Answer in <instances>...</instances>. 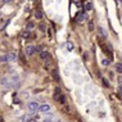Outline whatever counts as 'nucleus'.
Instances as JSON below:
<instances>
[{
    "label": "nucleus",
    "instance_id": "4468645a",
    "mask_svg": "<svg viewBox=\"0 0 122 122\" xmlns=\"http://www.w3.org/2000/svg\"><path fill=\"white\" fill-rule=\"evenodd\" d=\"M89 31H94V23H93V21H89Z\"/></svg>",
    "mask_w": 122,
    "mask_h": 122
},
{
    "label": "nucleus",
    "instance_id": "0eeeda50",
    "mask_svg": "<svg viewBox=\"0 0 122 122\" xmlns=\"http://www.w3.org/2000/svg\"><path fill=\"white\" fill-rule=\"evenodd\" d=\"M35 17H36V19H41V18H42V12L40 10V9H36Z\"/></svg>",
    "mask_w": 122,
    "mask_h": 122
},
{
    "label": "nucleus",
    "instance_id": "aec40b11",
    "mask_svg": "<svg viewBox=\"0 0 122 122\" xmlns=\"http://www.w3.org/2000/svg\"><path fill=\"white\" fill-rule=\"evenodd\" d=\"M19 58H21L22 62H26V61H25V57H23V54H22V53H19Z\"/></svg>",
    "mask_w": 122,
    "mask_h": 122
},
{
    "label": "nucleus",
    "instance_id": "39448f33",
    "mask_svg": "<svg viewBox=\"0 0 122 122\" xmlns=\"http://www.w3.org/2000/svg\"><path fill=\"white\" fill-rule=\"evenodd\" d=\"M59 95H62V90H61L59 87H57V89L54 90V95H53V98H54L55 100H57V99L59 98Z\"/></svg>",
    "mask_w": 122,
    "mask_h": 122
},
{
    "label": "nucleus",
    "instance_id": "9d476101",
    "mask_svg": "<svg viewBox=\"0 0 122 122\" xmlns=\"http://www.w3.org/2000/svg\"><path fill=\"white\" fill-rule=\"evenodd\" d=\"M0 62H1V63H4V62H9V57H8V54L1 55V57H0Z\"/></svg>",
    "mask_w": 122,
    "mask_h": 122
},
{
    "label": "nucleus",
    "instance_id": "6e6552de",
    "mask_svg": "<svg viewBox=\"0 0 122 122\" xmlns=\"http://www.w3.org/2000/svg\"><path fill=\"white\" fill-rule=\"evenodd\" d=\"M91 9H93V4H91L90 1L86 3V4L84 5V10H91Z\"/></svg>",
    "mask_w": 122,
    "mask_h": 122
},
{
    "label": "nucleus",
    "instance_id": "7ed1b4c3",
    "mask_svg": "<svg viewBox=\"0 0 122 122\" xmlns=\"http://www.w3.org/2000/svg\"><path fill=\"white\" fill-rule=\"evenodd\" d=\"M39 109H40V112H42V113H46V112L50 111V105L49 104H42L41 107H39Z\"/></svg>",
    "mask_w": 122,
    "mask_h": 122
},
{
    "label": "nucleus",
    "instance_id": "f8f14e48",
    "mask_svg": "<svg viewBox=\"0 0 122 122\" xmlns=\"http://www.w3.org/2000/svg\"><path fill=\"white\" fill-rule=\"evenodd\" d=\"M40 58H41V59H46V58H49L48 51H40Z\"/></svg>",
    "mask_w": 122,
    "mask_h": 122
},
{
    "label": "nucleus",
    "instance_id": "6ab92c4d",
    "mask_svg": "<svg viewBox=\"0 0 122 122\" xmlns=\"http://www.w3.org/2000/svg\"><path fill=\"white\" fill-rule=\"evenodd\" d=\"M32 27H34V23H28L27 27H26V30H31Z\"/></svg>",
    "mask_w": 122,
    "mask_h": 122
},
{
    "label": "nucleus",
    "instance_id": "412c9836",
    "mask_svg": "<svg viewBox=\"0 0 122 122\" xmlns=\"http://www.w3.org/2000/svg\"><path fill=\"white\" fill-rule=\"evenodd\" d=\"M108 63H109V61H107V59H104V62H103V64H104V66H107Z\"/></svg>",
    "mask_w": 122,
    "mask_h": 122
},
{
    "label": "nucleus",
    "instance_id": "4be33fe9",
    "mask_svg": "<svg viewBox=\"0 0 122 122\" xmlns=\"http://www.w3.org/2000/svg\"><path fill=\"white\" fill-rule=\"evenodd\" d=\"M4 1H5V3H12L13 0H4Z\"/></svg>",
    "mask_w": 122,
    "mask_h": 122
},
{
    "label": "nucleus",
    "instance_id": "dca6fc26",
    "mask_svg": "<svg viewBox=\"0 0 122 122\" xmlns=\"http://www.w3.org/2000/svg\"><path fill=\"white\" fill-rule=\"evenodd\" d=\"M116 70H117L118 73H121V72H122V64H121V63H118V64L116 66Z\"/></svg>",
    "mask_w": 122,
    "mask_h": 122
},
{
    "label": "nucleus",
    "instance_id": "5701e85b",
    "mask_svg": "<svg viewBox=\"0 0 122 122\" xmlns=\"http://www.w3.org/2000/svg\"><path fill=\"white\" fill-rule=\"evenodd\" d=\"M0 122H4V120H3V117H0Z\"/></svg>",
    "mask_w": 122,
    "mask_h": 122
},
{
    "label": "nucleus",
    "instance_id": "9b49d317",
    "mask_svg": "<svg viewBox=\"0 0 122 122\" xmlns=\"http://www.w3.org/2000/svg\"><path fill=\"white\" fill-rule=\"evenodd\" d=\"M57 102H59L61 104H64L66 103V97H64V95H59V98L57 99Z\"/></svg>",
    "mask_w": 122,
    "mask_h": 122
},
{
    "label": "nucleus",
    "instance_id": "423d86ee",
    "mask_svg": "<svg viewBox=\"0 0 122 122\" xmlns=\"http://www.w3.org/2000/svg\"><path fill=\"white\" fill-rule=\"evenodd\" d=\"M84 18H85V14H84L82 12H78L77 14H76V21H78V22H80V21H82Z\"/></svg>",
    "mask_w": 122,
    "mask_h": 122
},
{
    "label": "nucleus",
    "instance_id": "1a4fd4ad",
    "mask_svg": "<svg viewBox=\"0 0 122 122\" xmlns=\"http://www.w3.org/2000/svg\"><path fill=\"white\" fill-rule=\"evenodd\" d=\"M51 75H53V78H54L55 81H59V75H58V72H57V70L51 71Z\"/></svg>",
    "mask_w": 122,
    "mask_h": 122
},
{
    "label": "nucleus",
    "instance_id": "20e7f679",
    "mask_svg": "<svg viewBox=\"0 0 122 122\" xmlns=\"http://www.w3.org/2000/svg\"><path fill=\"white\" fill-rule=\"evenodd\" d=\"M21 36H22L23 39H26V40H27V39L31 37V32H30V30H23V31L21 32Z\"/></svg>",
    "mask_w": 122,
    "mask_h": 122
},
{
    "label": "nucleus",
    "instance_id": "f03ea898",
    "mask_svg": "<svg viewBox=\"0 0 122 122\" xmlns=\"http://www.w3.org/2000/svg\"><path fill=\"white\" fill-rule=\"evenodd\" d=\"M28 109L31 112H36L39 109V104L37 102H31V103H28Z\"/></svg>",
    "mask_w": 122,
    "mask_h": 122
},
{
    "label": "nucleus",
    "instance_id": "2eb2a0df",
    "mask_svg": "<svg viewBox=\"0 0 122 122\" xmlns=\"http://www.w3.org/2000/svg\"><path fill=\"white\" fill-rule=\"evenodd\" d=\"M8 57H9V61H14V59H15V54H14V53H9Z\"/></svg>",
    "mask_w": 122,
    "mask_h": 122
},
{
    "label": "nucleus",
    "instance_id": "ddd939ff",
    "mask_svg": "<svg viewBox=\"0 0 122 122\" xmlns=\"http://www.w3.org/2000/svg\"><path fill=\"white\" fill-rule=\"evenodd\" d=\"M66 46H67V49H68L70 51H72V50H73V44H72L71 41H67V44H66Z\"/></svg>",
    "mask_w": 122,
    "mask_h": 122
},
{
    "label": "nucleus",
    "instance_id": "f3484780",
    "mask_svg": "<svg viewBox=\"0 0 122 122\" xmlns=\"http://www.w3.org/2000/svg\"><path fill=\"white\" fill-rule=\"evenodd\" d=\"M39 28H40V31H42V32H44V31H45V28H46V27H45V25H44V23H40V25H39Z\"/></svg>",
    "mask_w": 122,
    "mask_h": 122
},
{
    "label": "nucleus",
    "instance_id": "a211bd4d",
    "mask_svg": "<svg viewBox=\"0 0 122 122\" xmlns=\"http://www.w3.org/2000/svg\"><path fill=\"white\" fill-rule=\"evenodd\" d=\"M102 81H103V84H104V86H109V82H108V80H105V78H103V80H102Z\"/></svg>",
    "mask_w": 122,
    "mask_h": 122
},
{
    "label": "nucleus",
    "instance_id": "f257e3e1",
    "mask_svg": "<svg viewBox=\"0 0 122 122\" xmlns=\"http://www.w3.org/2000/svg\"><path fill=\"white\" fill-rule=\"evenodd\" d=\"M35 51H37V49H36V46H34V45H28V46L26 48V50H25V53H26L27 55L35 54Z\"/></svg>",
    "mask_w": 122,
    "mask_h": 122
}]
</instances>
